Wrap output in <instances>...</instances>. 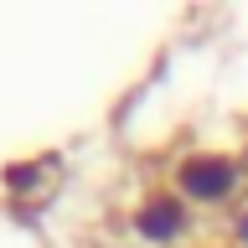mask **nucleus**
Masks as SVG:
<instances>
[{"mask_svg":"<svg viewBox=\"0 0 248 248\" xmlns=\"http://www.w3.org/2000/svg\"><path fill=\"white\" fill-rule=\"evenodd\" d=\"M238 160L232 155H217V150H207V155H186L181 166H176V186H181L191 202H228L232 197V186H238Z\"/></svg>","mask_w":248,"mask_h":248,"instance_id":"nucleus-1","label":"nucleus"},{"mask_svg":"<svg viewBox=\"0 0 248 248\" xmlns=\"http://www.w3.org/2000/svg\"><path fill=\"white\" fill-rule=\"evenodd\" d=\"M186 217H191V212H186V202L160 191V197H150V202L135 212V232L145 238V243H176L181 228H186Z\"/></svg>","mask_w":248,"mask_h":248,"instance_id":"nucleus-2","label":"nucleus"},{"mask_svg":"<svg viewBox=\"0 0 248 248\" xmlns=\"http://www.w3.org/2000/svg\"><path fill=\"white\" fill-rule=\"evenodd\" d=\"M232 238H238V248H248V207L232 217Z\"/></svg>","mask_w":248,"mask_h":248,"instance_id":"nucleus-3","label":"nucleus"}]
</instances>
